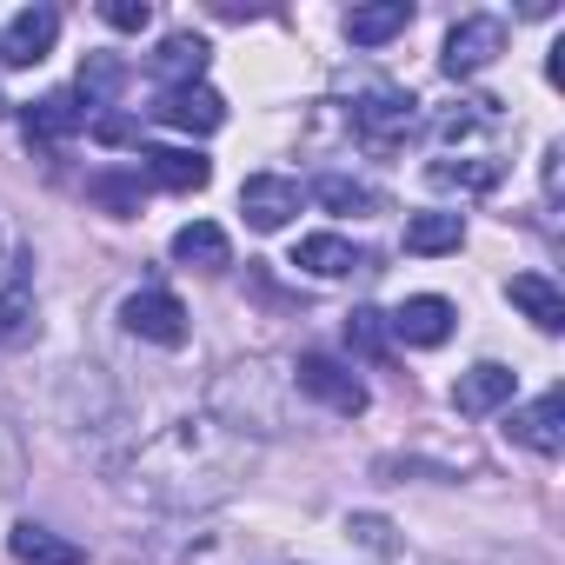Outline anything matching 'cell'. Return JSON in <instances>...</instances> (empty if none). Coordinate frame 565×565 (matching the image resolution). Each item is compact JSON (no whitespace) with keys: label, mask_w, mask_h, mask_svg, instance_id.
<instances>
[{"label":"cell","mask_w":565,"mask_h":565,"mask_svg":"<svg viewBox=\"0 0 565 565\" xmlns=\"http://www.w3.org/2000/svg\"><path fill=\"white\" fill-rule=\"evenodd\" d=\"M313 200H320L327 213H373V206H380V193H373L366 180H347V173H320V180H313Z\"/></svg>","instance_id":"cell-23"},{"label":"cell","mask_w":565,"mask_h":565,"mask_svg":"<svg viewBox=\"0 0 565 565\" xmlns=\"http://www.w3.org/2000/svg\"><path fill=\"white\" fill-rule=\"evenodd\" d=\"M239 213H246L253 233L294 226V213H300V180H287V173H253V180L239 186Z\"/></svg>","instance_id":"cell-7"},{"label":"cell","mask_w":565,"mask_h":565,"mask_svg":"<svg viewBox=\"0 0 565 565\" xmlns=\"http://www.w3.org/2000/svg\"><path fill=\"white\" fill-rule=\"evenodd\" d=\"M100 21H107V28H120V34H140V28L153 21V8H147V0H107Z\"/></svg>","instance_id":"cell-29"},{"label":"cell","mask_w":565,"mask_h":565,"mask_svg":"<svg viewBox=\"0 0 565 565\" xmlns=\"http://www.w3.org/2000/svg\"><path fill=\"white\" fill-rule=\"evenodd\" d=\"M153 120H167V127H180V134H213V127H226V100H220L206 81H193V87H160Z\"/></svg>","instance_id":"cell-9"},{"label":"cell","mask_w":565,"mask_h":565,"mask_svg":"<svg viewBox=\"0 0 565 565\" xmlns=\"http://www.w3.org/2000/svg\"><path fill=\"white\" fill-rule=\"evenodd\" d=\"M512 366H499V360H479L472 373H459V386H452V406L466 413V419H479V413H499V406H512Z\"/></svg>","instance_id":"cell-12"},{"label":"cell","mask_w":565,"mask_h":565,"mask_svg":"<svg viewBox=\"0 0 565 565\" xmlns=\"http://www.w3.org/2000/svg\"><path fill=\"white\" fill-rule=\"evenodd\" d=\"M61 41V14L54 8H21L0 28V67H41Z\"/></svg>","instance_id":"cell-8"},{"label":"cell","mask_w":565,"mask_h":565,"mask_svg":"<svg viewBox=\"0 0 565 565\" xmlns=\"http://www.w3.org/2000/svg\"><path fill=\"white\" fill-rule=\"evenodd\" d=\"M499 54H505V21H492V14H466V21L446 34L439 67H446L452 81H472V74H486Z\"/></svg>","instance_id":"cell-5"},{"label":"cell","mask_w":565,"mask_h":565,"mask_svg":"<svg viewBox=\"0 0 565 565\" xmlns=\"http://www.w3.org/2000/svg\"><path fill=\"white\" fill-rule=\"evenodd\" d=\"M505 300H512L539 333H565V294L552 287L545 273H512V279H505Z\"/></svg>","instance_id":"cell-13"},{"label":"cell","mask_w":565,"mask_h":565,"mask_svg":"<svg viewBox=\"0 0 565 565\" xmlns=\"http://www.w3.org/2000/svg\"><path fill=\"white\" fill-rule=\"evenodd\" d=\"M426 180H433V186H459V193H486V186L499 180V160H492V153H459V160H433V167H426Z\"/></svg>","instance_id":"cell-21"},{"label":"cell","mask_w":565,"mask_h":565,"mask_svg":"<svg viewBox=\"0 0 565 565\" xmlns=\"http://www.w3.org/2000/svg\"><path fill=\"white\" fill-rule=\"evenodd\" d=\"M21 120H28V134H34V140H67V134H81V127H87V107H81V94H41Z\"/></svg>","instance_id":"cell-19"},{"label":"cell","mask_w":565,"mask_h":565,"mask_svg":"<svg viewBox=\"0 0 565 565\" xmlns=\"http://www.w3.org/2000/svg\"><path fill=\"white\" fill-rule=\"evenodd\" d=\"M452 300H439V294H413L386 327H393V340H406V347H446L452 340Z\"/></svg>","instance_id":"cell-11"},{"label":"cell","mask_w":565,"mask_h":565,"mask_svg":"<svg viewBox=\"0 0 565 565\" xmlns=\"http://www.w3.org/2000/svg\"><path fill=\"white\" fill-rule=\"evenodd\" d=\"M459 239H466V213H413L406 220V253H419V259H433V253H459Z\"/></svg>","instance_id":"cell-20"},{"label":"cell","mask_w":565,"mask_h":565,"mask_svg":"<svg viewBox=\"0 0 565 565\" xmlns=\"http://www.w3.org/2000/svg\"><path fill=\"white\" fill-rule=\"evenodd\" d=\"M253 439L226 433L213 413H186L173 426H160L127 466H120V499L140 512H213L226 505L246 479H253Z\"/></svg>","instance_id":"cell-1"},{"label":"cell","mask_w":565,"mask_h":565,"mask_svg":"<svg viewBox=\"0 0 565 565\" xmlns=\"http://www.w3.org/2000/svg\"><path fill=\"white\" fill-rule=\"evenodd\" d=\"M347 532H353L366 552H380V558H393V552H399V539H393V525H386L380 512H353V519H347Z\"/></svg>","instance_id":"cell-26"},{"label":"cell","mask_w":565,"mask_h":565,"mask_svg":"<svg viewBox=\"0 0 565 565\" xmlns=\"http://www.w3.org/2000/svg\"><path fill=\"white\" fill-rule=\"evenodd\" d=\"M21 472H28V452H21V433L0 419V492H14L21 486Z\"/></svg>","instance_id":"cell-28"},{"label":"cell","mask_w":565,"mask_h":565,"mask_svg":"<svg viewBox=\"0 0 565 565\" xmlns=\"http://www.w3.org/2000/svg\"><path fill=\"white\" fill-rule=\"evenodd\" d=\"M347 347H360L366 360H386V320L380 313H353L347 320Z\"/></svg>","instance_id":"cell-27"},{"label":"cell","mask_w":565,"mask_h":565,"mask_svg":"<svg viewBox=\"0 0 565 565\" xmlns=\"http://www.w3.org/2000/svg\"><path fill=\"white\" fill-rule=\"evenodd\" d=\"M206 413L239 439H279L300 419V393L279 360H233L206 380Z\"/></svg>","instance_id":"cell-2"},{"label":"cell","mask_w":565,"mask_h":565,"mask_svg":"<svg viewBox=\"0 0 565 565\" xmlns=\"http://www.w3.org/2000/svg\"><path fill=\"white\" fill-rule=\"evenodd\" d=\"M120 327L134 340H147V347H180L186 340V307L167 287H140V294L120 300Z\"/></svg>","instance_id":"cell-6"},{"label":"cell","mask_w":565,"mask_h":565,"mask_svg":"<svg viewBox=\"0 0 565 565\" xmlns=\"http://www.w3.org/2000/svg\"><path fill=\"white\" fill-rule=\"evenodd\" d=\"M94 134H100V140H114V147H127V140H140V127H134V120H100Z\"/></svg>","instance_id":"cell-30"},{"label":"cell","mask_w":565,"mask_h":565,"mask_svg":"<svg viewBox=\"0 0 565 565\" xmlns=\"http://www.w3.org/2000/svg\"><path fill=\"white\" fill-rule=\"evenodd\" d=\"M114 87H120V67H114L107 54H94V61L81 67V100L100 107V100H114Z\"/></svg>","instance_id":"cell-25"},{"label":"cell","mask_w":565,"mask_h":565,"mask_svg":"<svg viewBox=\"0 0 565 565\" xmlns=\"http://www.w3.org/2000/svg\"><path fill=\"white\" fill-rule=\"evenodd\" d=\"M413 28V8L406 0H373V8H353L347 14V41L353 47H386V41H399Z\"/></svg>","instance_id":"cell-17"},{"label":"cell","mask_w":565,"mask_h":565,"mask_svg":"<svg viewBox=\"0 0 565 565\" xmlns=\"http://www.w3.org/2000/svg\"><path fill=\"white\" fill-rule=\"evenodd\" d=\"M206 54H213V47H206L200 34H167V41L147 54V74L167 81V87H193V81L206 74Z\"/></svg>","instance_id":"cell-14"},{"label":"cell","mask_w":565,"mask_h":565,"mask_svg":"<svg viewBox=\"0 0 565 565\" xmlns=\"http://www.w3.org/2000/svg\"><path fill=\"white\" fill-rule=\"evenodd\" d=\"M287 373H294V393L320 399L327 413H340V419L366 413V386H360V380H353V366H340L333 353H300Z\"/></svg>","instance_id":"cell-3"},{"label":"cell","mask_w":565,"mask_h":565,"mask_svg":"<svg viewBox=\"0 0 565 565\" xmlns=\"http://www.w3.org/2000/svg\"><path fill=\"white\" fill-rule=\"evenodd\" d=\"M294 266L313 273V279H347V273L366 266V253H360L353 239H340V233H307V239L294 246Z\"/></svg>","instance_id":"cell-16"},{"label":"cell","mask_w":565,"mask_h":565,"mask_svg":"<svg viewBox=\"0 0 565 565\" xmlns=\"http://www.w3.org/2000/svg\"><path fill=\"white\" fill-rule=\"evenodd\" d=\"M419 100L413 94H399V87H386V81H366L360 94H353V127H360V140H373V147H399L406 134H413V114Z\"/></svg>","instance_id":"cell-4"},{"label":"cell","mask_w":565,"mask_h":565,"mask_svg":"<svg viewBox=\"0 0 565 565\" xmlns=\"http://www.w3.org/2000/svg\"><path fill=\"white\" fill-rule=\"evenodd\" d=\"M114 220H127V213H140V180H120V173H100L94 186H87Z\"/></svg>","instance_id":"cell-24"},{"label":"cell","mask_w":565,"mask_h":565,"mask_svg":"<svg viewBox=\"0 0 565 565\" xmlns=\"http://www.w3.org/2000/svg\"><path fill=\"white\" fill-rule=\"evenodd\" d=\"M140 160H147V180L153 186H173V193H200L213 180V160L193 153V147H147Z\"/></svg>","instance_id":"cell-15"},{"label":"cell","mask_w":565,"mask_h":565,"mask_svg":"<svg viewBox=\"0 0 565 565\" xmlns=\"http://www.w3.org/2000/svg\"><path fill=\"white\" fill-rule=\"evenodd\" d=\"M8 545H14L21 565H87V552H81L74 539L47 532V525H34V519H21V525L8 532Z\"/></svg>","instance_id":"cell-18"},{"label":"cell","mask_w":565,"mask_h":565,"mask_svg":"<svg viewBox=\"0 0 565 565\" xmlns=\"http://www.w3.org/2000/svg\"><path fill=\"white\" fill-rule=\"evenodd\" d=\"M173 259H180V266H206V273H213V266H226V233H220L213 220H186V226L173 233Z\"/></svg>","instance_id":"cell-22"},{"label":"cell","mask_w":565,"mask_h":565,"mask_svg":"<svg viewBox=\"0 0 565 565\" xmlns=\"http://www.w3.org/2000/svg\"><path fill=\"white\" fill-rule=\"evenodd\" d=\"M505 433H512L519 446H532L539 459H558V452H565V393H558V386L539 393L532 406H519V413L505 419Z\"/></svg>","instance_id":"cell-10"}]
</instances>
